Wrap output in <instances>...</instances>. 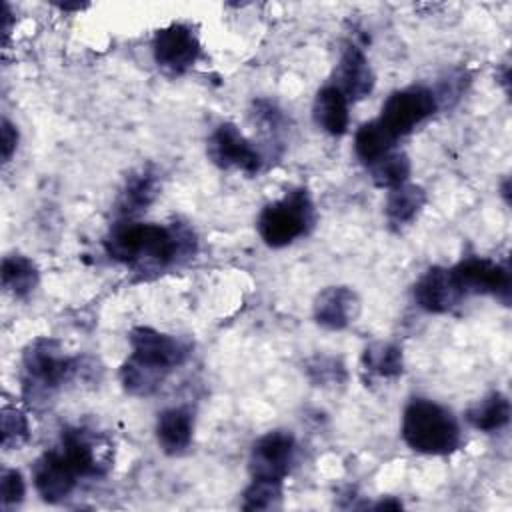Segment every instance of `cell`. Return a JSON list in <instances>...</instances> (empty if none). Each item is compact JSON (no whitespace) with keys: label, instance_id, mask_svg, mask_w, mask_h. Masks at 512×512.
<instances>
[{"label":"cell","instance_id":"obj_1","mask_svg":"<svg viewBox=\"0 0 512 512\" xmlns=\"http://www.w3.org/2000/svg\"><path fill=\"white\" fill-rule=\"evenodd\" d=\"M194 250V232L176 222L172 226H162L124 218L114 222L104 236V252L112 260L132 266L142 278L168 270L192 256Z\"/></svg>","mask_w":512,"mask_h":512},{"label":"cell","instance_id":"obj_2","mask_svg":"<svg viewBox=\"0 0 512 512\" xmlns=\"http://www.w3.org/2000/svg\"><path fill=\"white\" fill-rule=\"evenodd\" d=\"M402 440L420 454L444 456L462 442L456 416L442 404L426 398H412L402 412Z\"/></svg>","mask_w":512,"mask_h":512},{"label":"cell","instance_id":"obj_3","mask_svg":"<svg viewBox=\"0 0 512 512\" xmlns=\"http://www.w3.org/2000/svg\"><path fill=\"white\" fill-rule=\"evenodd\" d=\"M80 374V360L64 354L54 338H36L22 352V390L30 402L50 400L52 394Z\"/></svg>","mask_w":512,"mask_h":512},{"label":"cell","instance_id":"obj_4","mask_svg":"<svg viewBox=\"0 0 512 512\" xmlns=\"http://www.w3.org/2000/svg\"><path fill=\"white\" fill-rule=\"evenodd\" d=\"M314 224V206L304 188L286 192L280 200L266 204L258 216V234L270 248H284L308 234Z\"/></svg>","mask_w":512,"mask_h":512},{"label":"cell","instance_id":"obj_5","mask_svg":"<svg viewBox=\"0 0 512 512\" xmlns=\"http://www.w3.org/2000/svg\"><path fill=\"white\" fill-rule=\"evenodd\" d=\"M438 110L436 92L428 86H408L394 90L382 104L378 120L398 140L428 120Z\"/></svg>","mask_w":512,"mask_h":512},{"label":"cell","instance_id":"obj_6","mask_svg":"<svg viewBox=\"0 0 512 512\" xmlns=\"http://www.w3.org/2000/svg\"><path fill=\"white\" fill-rule=\"evenodd\" d=\"M128 342L132 348L130 358L164 374L182 366L190 354V346L186 342L150 326L132 328Z\"/></svg>","mask_w":512,"mask_h":512},{"label":"cell","instance_id":"obj_7","mask_svg":"<svg viewBox=\"0 0 512 512\" xmlns=\"http://www.w3.org/2000/svg\"><path fill=\"white\" fill-rule=\"evenodd\" d=\"M206 154L210 162L222 170H240L252 176L262 168L260 150L232 122H222L212 130L208 136Z\"/></svg>","mask_w":512,"mask_h":512},{"label":"cell","instance_id":"obj_8","mask_svg":"<svg viewBox=\"0 0 512 512\" xmlns=\"http://www.w3.org/2000/svg\"><path fill=\"white\" fill-rule=\"evenodd\" d=\"M296 440L288 430H270L250 448L248 470L252 478L282 482L294 462Z\"/></svg>","mask_w":512,"mask_h":512},{"label":"cell","instance_id":"obj_9","mask_svg":"<svg viewBox=\"0 0 512 512\" xmlns=\"http://www.w3.org/2000/svg\"><path fill=\"white\" fill-rule=\"evenodd\" d=\"M452 274L462 290V294H488L500 300L502 304L510 302V268L508 264L472 256L462 262H458L452 268Z\"/></svg>","mask_w":512,"mask_h":512},{"label":"cell","instance_id":"obj_10","mask_svg":"<svg viewBox=\"0 0 512 512\" xmlns=\"http://www.w3.org/2000/svg\"><path fill=\"white\" fill-rule=\"evenodd\" d=\"M152 54L162 70L170 74H184L196 64L200 56V42L190 26L172 22L154 34Z\"/></svg>","mask_w":512,"mask_h":512},{"label":"cell","instance_id":"obj_11","mask_svg":"<svg viewBox=\"0 0 512 512\" xmlns=\"http://www.w3.org/2000/svg\"><path fill=\"white\" fill-rule=\"evenodd\" d=\"M78 474L72 470V466L64 460V456L58 452V448L46 450L42 456L36 458L32 466V482L38 492V496L44 502L56 504L62 502L72 494L78 482Z\"/></svg>","mask_w":512,"mask_h":512},{"label":"cell","instance_id":"obj_12","mask_svg":"<svg viewBox=\"0 0 512 512\" xmlns=\"http://www.w3.org/2000/svg\"><path fill=\"white\" fill-rule=\"evenodd\" d=\"M100 440L94 432L86 428H66L60 436V444L56 446L64 460L72 466V470L84 476H100L108 466V458L104 448H100Z\"/></svg>","mask_w":512,"mask_h":512},{"label":"cell","instance_id":"obj_13","mask_svg":"<svg viewBox=\"0 0 512 512\" xmlns=\"http://www.w3.org/2000/svg\"><path fill=\"white\" fill-rule=\"evenodd\" d=\"M464 294L452 274V268L432 266L414 284L416 304L430 314H446L462 302Z\"/></svg>","mask_w":512,"mask_h":512},{"label":"cell","instance_id":"obj_14","mask_svg":"<svg viewBox=\"0 0 512 512\" xmlns=\"http://www.w3.org/2000/svg\"><path fill=\"white\" fill-rule=\"evenodd\" d=\"M374 82V70L366 54L356 44H346L334 70V86L348 102H358L372 94Z\"/></svg>","mask_w":512,"mask_h":512},{"label":"cell","instance_id":"obj_15","mask_svg":"<svg viewBox=\"0 0 512 512\" xmlns=\"http://www.w3.org/2000/svg\"><path fill=\"white\" fill-rule=\"evenodd\" d=\"M312 312L322 328L342 330L360 314V298L350 286H328L316 294Z\"/></svg>","mask_w":512,"mask_h":512},{"label":"cell","instance_id":"obj_16","mask_svg":"<svg viewBox=\"0 0 512 512\" xmlns=\"http://www.w3.org/2000/svg\"><path fill=\"white\" fill-rule=\"evenodd\" d=\"M158 192H160V180L154 170H150L146 166V168L132 172L126 178V182L116 198L118 216L120 218H136L156 200Z\"/></svg>","mask_w":512,"mask_h":512},{"label":"cell","instance_id":"obj_17","mask_svg":"<svg viewBox=\"0 0 512 512\" xmlns=\"http://www.w3.org/2000/svg\"><path fill=\"white\" fill-rule=\"evenodd\" d=\"M194 436V416L182 406L166 408L156 420V440L162 452L176 456L188 450Z\"/></svg>","mask_w":512,"mask_h":512},{"label":"cell","instance_id":"obj_18","mask_svg":"<svg viewBox=\"0 0 512 512\" xmlns=\"http://www.w3.org/2000/svg\"><path fill=\"white\" fill-rule=\"evenodd\" d=\"M348 104L350 102L334 84L322 86L316 92V98L312 104V116L316 126L330 136H342L348 130V122H350Z\"/></svg>","mask_w":512,"mask_h":512},{"label":"cell","instance_id":"obj_19","mask_svg":"<svg viewBox=\"0 0 512 512\" xmlns=\"http://www.w3.org/2000/svg\"><path fill=\"white\" fill-rule=\"evenodd\" d=\"M426 204V190L418 184L404 182L396 188H390L386 196V220L392 228L408 226L424 208Z\"/></svg>","mask_w":512,"mask_h":512},{"label":"cell","instance_id":"obj_20","mask_svg":"<svg viewBox=\"0 0 512 512\" xmlns=\"http://www.w3.org/2000/svg\"><path fill=\"white\" fill-rule=\"evenodd\" d=\"M466 420L482 432H496L510 420V400L502 392H490L466 410Z\"/></svg>","mask_w":512,"mask_h":512},{"label":"cell","instance_id":"obj_21","mask_svg":"<svg viewBox=\"0 0 512 512\" xmlns=\"http://www.w3.org/2000/svg\"><path fill=\"white\" fill-rule=\"evenodd\" d=\"M394 144L396 138L384 128V124L378 118L364 122L354 134V152L358 160L366 166L394 150Z\"/></svg>","mask_w":512,"mask_h":512},{"label":"cell","instance_id":"obj_22","mask_svg":"<svg viewBox=\"0 0 512 512\" xmlns=\"http://www.w3.org/2000/svg\"><path fill=\"white\" fill-rule=\"evenodd\" d=\"M2 288L14 298H26L38 286V268L36 264L22 254H8L2 260Z\"/></svg>","mask_w":512,"mask_h":512},{"label":"cell","instance_id":"obj_23","mask_svg":"<svg viewBox=\"0 0 512 512\" xmlns=\"http://www.w3.org/2000/svg\"><path fill=\"white\" fill-rule=\"evenodd\" d=\"M362 368L380 378H396L404 370V354L392 342H372L362 352Z\"/></svg>","mask_w":512,"mask_h":512},{"label":"cell","instance_id":"obj_24","mask_svg":"<svg viewBox=\"0 0 512 512\" xmlns=\"http://www.w3.org/2000/svg\"><path fill=\"white\" fill-rule=\"evenodd\" d=\"M410 170H412L410 158L406 152H400V150H390L388 154H384L382 158H378L368 166L374 186L388 188V190L408 182Z\"/></svg>","mask_w":512,"mask_h":512},{"label":"cell","instance_id":"obj_25","mask_svg":"<svg viewBox=\"0 0 512 512\" xmlns=\"http://www.w3.org/2000/svg\"><path fill=\"white\" fill-rule=\"evenodd\" d=\"M168 374L158 372L154 368H148L140 364L134 358H126V362L120 366V384L122 388L132 396H150L154 394Z\"/></svg>","mask_w":512,"mask_h":512},{"label":"cell","instance_id":"obj_26","mask_svg":"<svg viewBox=\"0 0 512 512\" xmlns=\"http://www.w3.org/2000/svg\"><path fill=\"white\" fill-rule=\"evenodd\" d=\"M280 498H282V482L252 478L250 486L242 492L240 506L244 510H270L280 504Z\"/></svg>","mask_w":512,"mask_h":512},{"label":"cell","instance_id":"obj_27","mask_svg":"<svg viewBox=\"0 0 512 512\" xmlns=\"http://www.w3.org/2000/svg\"><path fill=\"white\" fill-rule=\"evenodd\" d=\"M2 446L6 450L22 448L30 438V424L26 414L18 406L2 408Z\"/></svg>","mask_w":512,"mask_h":512},{"label":"cell","instance_id":"obj_28","mask_svg":"<svg viewBox=\"0 0 512 512\" xmlns=\"http://www.w3.org/2000/svg\"><path fill=\"white\" fill-rule=\"evenodd\" d=\"M306 374L316 386H334L340 384L346 376L340 360L332 356H314L306 364Z\"/></svg>","mask_w":512,"mask_h":512},{"label":"cell","instance_id":"obj_29","mask_svg":"<svg viewBox=\"0 0 512 512\" xmlns=\"http://www.w3.org/2000/svg\"><path fill=\"white\" fill-rule=\"evenodd\" d=\"M26 484L18 470L4 468L0 474V506L2 510H10L24 500Z\"/></svg>","mask_w":512,"mask_h":512},{"label":"cell","instance_id":"obj_30","mask_svg":"<svg viewBox=\"0 0 512 512\" xmlns=\"http://www.w3.org/2000/svg\"><path fill=\"white\" fill-rule=\"evenodd\" d=\"M0 140H2V144H0V148H2V162L8 164L12 154L18 148V130H16V126L8 118H2Z\"/></svg>","mask_w":512,"mask_h":512},{"label":"cell","instance_id":"obj_31","mask_svg":"<svg viewBox=\"0 0 512 512\" xmlns=\"http://www.w3.org/2000/svg\"><path fill=\"white\" fill-rule=\"evenodd\" d=\"M374 508H378V510H382V508H402V502L386 498V500H380L378 504H374Z\"/></svg>","mask_w":512,"mask_h":512},{"label":"cell","instance_id":"obj_32","mask_svg":"<svg viewBox=\"0 0 512 512\" xmlns=\"http://www.w3.org/2000/svg\"><path fill=\"white\" fill-rule=\"evenodd\" d=\"M56 6H58L60 10H64V12H70V10H82V8H86L88 4H78V2H76V4H66V2H64V4H56Z\"/></svg>","mask_w":512,"mask_h":512}]
</instances>
